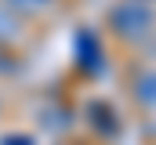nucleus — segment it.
I'll list each match as a JSON object with an SVG mask.
<instances>
[{"instance_id": "1", "label": "nucleus", "mask_w": 156, "mask_h": 145, "mask_svg": "<svg viewBox=\"0 0 156 145\" xmlns=\"http://www.w3.org/2000/svg\"><path fill=\"white\" fill-rule=\"evenodd\" d=\"M113 22H116V26H120L127 36H138L145 26H149V22H153V15H149L145 7H116Z\"/></svg>"}, {"instance_id": "2", "label": "nucleus", "mask_w": 156, "mask_h": 145, "mask_svg": "<svg viewBox=\"0 0 156 145\" xmlns=\"http://www.w3.org/2000/svg\"><path fill=\"white\" fill-rule=\"evenodd\" d=\"M134 91H138V98H142L145 105H156V72H145Z\"/></svg>"}]
</instances>
